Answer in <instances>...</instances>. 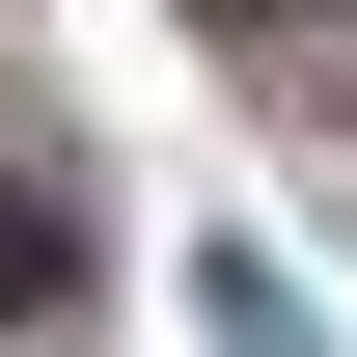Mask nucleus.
<instances>
[{
  "label": "nucleus",
  "mask_w": 357,
  "mask_h": 357,
  "mask_svg": "<svg viewBox=\"0 0 357 357\" xmlns=\"http://www.w3.org/2000/svg\"><path fill=\"white\" fill-rule=\"evenodd\" d=\"M0 303H83V137H55V110H0Z\"/></svg>",
  "instance_id": "1"
}]
</instances>
